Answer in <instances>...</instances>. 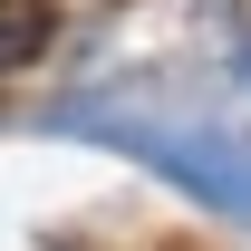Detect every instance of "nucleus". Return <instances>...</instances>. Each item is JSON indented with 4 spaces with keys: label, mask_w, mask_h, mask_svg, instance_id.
<instances>
[{
    "label": "nucleus",
    "mask_w": 251,
    "mask_h": 251,
    "mask_svg": "<svg viewBox=\"0 0 251 251\" xmlns=\"http://www.w3.org/2000/svg\"><path fill=\"white\" fill-rule=\"evenodd\" d=\"M49 49V20H39V0H0V68H29Z\"/></svg>",
    "instance_id": "nucleus-1"
}]
</instances>
